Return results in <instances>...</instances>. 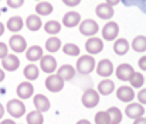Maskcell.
Returning a JSON list of instances; mask_svg holds the SVG:
<instances>
[{
    "instance_id": "9c48e42d",
    "label": "cell",
    "mask_w": 146,
    "mask_h": 124,
    "mask_svg": "<svg viewBox=\"0 0 146 124\" xmlns=\"http://www.w3.org/2000/svg\"><path fill=\"white\" fill-rule=\"evenodd\" d=\"M46 87L48 89L50 92H52V93H58V92H61L62 87H64V81H62L60 76L51 73L48 78L46 79Z\"/></svg>"
},
{
    "instance_id": "2e32d148",
    "label": "cell",
    "mask_w": 146,
    "mask_h": 124,
    "mask_svg": "<svg viewBox=\"0 0 146 124\" xmlns=\"http://www.w3.org/2000/svg\"><path fill=\"white\" fill-rule=\"evenodd\" d=\"M33 104L36 106V110L37 112H40V113H44V112H47L50 109V106H51V103H50V100L47 99V96H44V94H36L34 97H33Z\"/></svg>"
},
{
    "instance_id": "8d00e7d4",
    "label": "cell",
    "mask_w": 146,
    "mask_h": 124,
    "mask_svg": "<svg viewBox=\"0 0 146 124\" xmlns=\"http://www.w3.org/2000/svg\"><path fill=\"white\" fill-rule=\"evenodd\" d=\"M9 54V47L4 42H0V59H3Z\"/></svg>"
},
{
    "instance_id": "b9f144b4",
    "label": "cell",
    "mask_w": 146,
    "mask_h": 124,
    "mask_svg": "<svg viewBox=\"0 0 146 124\" xmlns=\"http://www.w3.org/2000/svg\"><path fill=\"white\" fill-rule=\"evenodd\" d=\"M119 1H121V0H106V4H109V6L113 7V6H116Z\"/></svg>"
},
{
    "instance_id": "603a6c76",
    "label": "cell",
    "mask_w": 146,
    "mask_h": 124,
    "mask_svg": "<svg viewBox=\"0 0 146 124\" xmlns=\"http://www.w3.org/2000/svg\"><path fill=\"white\" fill-rule=\"evenodd\" d=\"M41 56H43V48L38 47V45H33V47H30V48L26 51V58H27L30 62L40 61Z\"/></svg>"
},
{
    "instance_id": "52a82bcc",
    "label": "cell",
    "mask_w": 146,
    "mask_h": 124,
    "mask_svg": "<svg viewBox=\"0 0 146 124\" xmlns=\"http://www.w3.org/2000/svg\"><path fill=\"white\" fill-rule=\"evenodd\" d=\"M40 69L46 73H54L57 71V61L52 55H43L40 59Z\"/></svg>"
},
{
    "instance_id": "cb8c5ba5",
    "label": "cell",
    "mask_w": 146,
    "mask_h": 124,
    "mask_svg": "<svg viewBox=\"0 0 146 124\" xmlns=\"http://www.w3.org/2000/svg\"><path fill=\"white\" fill-rule=\"evenodd\" d=\"M115 90V83L113 81H111V79H104V81H101L99 85H98V92L101 93V94H104V96H108V94H111L112 92Z\"/></svg>"
},
{
    "instance_id": "ffe728a7",
    "label": "cell",
    "mask_w": 146,
    "mask_h": 124,
    "mask_svg": "<svg viewBox=\"0 0 146 124\" xmlns=\"http://www.w3.org/2000/svg\"><path fill=\"white\" fill-rule=\"evenodd\" d=\"M26 27H27L30 31H38V30L43 27V21H41L40 16H37V14H30V16L26 18Z\"/></svg>"
},
{
    "instance_id": "9a60e30c",
    "label": "cell",
    "mask_w": 146,
    "mask_h": 124,
    "mask_svg": "<svg viewBox=\"0 0 146 124\" xmlns=\"http://www.w3.org/2000/svg\"><path fill=\"white\" fill-rule=\"evenodd\" d=\"M16 93H17V96H19L20 99H24V100H26V99H30V97L33 96L34 87H33L31 82H21L17 86Z\"/></svg>"
},
{
    "instance_id": "ba28073f",
    "label": "cell",
    "mask_w": 146,
    "mask_h": 124,
    "mask_svg": "<svg viewBox=\"0 0 146 124\" xmlns=\"http://www.w3.org/2000/svg\"><path fill=\"white\" fill-rule=\"evenodd\" d=\"M85 49L88 51L90 55H97L104 49V42L98 37H90L85 42Z\"/></svg>"
},
{
    "instance_id": "7402d4cb",
    "label": "cell",
    "mask_w": 146,
    "mask_h": 124,
    "mask_svg": "<svg viewBox=\"0 0 146 124\" xmlns=\"http://www.w3.org/2000/svg\"><path fill=\"white\" fill-rule=\"evenodd\" d=\"M23 75L27 81H36L40 75V68L36 64H29L27 66H24L23 69Z\"/></svg>"
},
{
    "instance_id": "5bb4252c",
    "label": "cell",
    "mask_w": 146,
    "mask_h": 124,
    "mask_svg": "<svg viewBox=\"0 0 146 124\" xmlns=\"http://www.w3.org/2000/svg\"><path fill=\"white\" fill-rule=\"evenodd\" d=\"M133 72H135V69L132 68V65H129V64H121L116 68V78L119 81L126 82V81L131 79V76L133 75Z\"/></svg>"
},
{
    "instance_id": "7bdbcfd3",
    "label": "cell",
    "mask_w": 146,
    "mask_h": 124,
    "mask_svg": "<svg viewBox=\"0 0 146 124\" xmlns=\"http://www.w3.org/2000/svg\"><path fill=\"white\" fill-rule=\"evenodd\" d=\"M1 124H16L13 120H10V119H6V120H3L1 121Z\"/></svg>"
},
{
    "instance_id": "d590c367",
    "label": "cell",
    "mask_w": 146,
    "mask_h": 124,
    "mask_svg": "<svg viewBox=\"0 0 146 124\" xmlns=\"http://www.w3.org/2000/svg\"><path fill=\"white\" fill-rule=\"evenodd\" d=\"M24 4V0H7V6L11 9H19Z\"/></svg>"
},
{
    "instance_id": "ac0fdd59",
    "label": "cell",
    "mask_w": 146,
    "mask_h": 124,
    "mask_svg": "<svg viewBox=\"0 0 146 124\" xmlns=\"http://www.w3.org/2000/svg\"><path fill=\"white\" fill-rule=\"evenodd\" d=\"M55 75L60 76L64 82H65V81H71V79L75 76V69H74V66L65 64V65H61V66L58 68V71H57Z\"/></svg>"
},
{
    "instance_id": "f6af8a7d",
    "label": "cell",
    "mask_w": 146,
    "mask_h": 124,
    "mask_svg": "<svg viewBox=\"0 0 146 124\" xmlns=\"http://www.w3.org/2000/svg\"><path fill=\"white\" fill-rule=\"evenodd\" d=\"M3 81H4V71L0 69V82H3Z\"/></svg>"
},
{
    "instance_id": "30bf717a",
    "label": "cell",
    "mask_w": 146,
    "mask_h": 124,
    "mask_svg": "<svg viewBox=\"0 0 146 124\" xmlns=\"http://www.w3.org/2000/svg\"><path fill=\"white\" fill-rule=\"evenodd\" d=\"M97 73L102 78H108L113 73V64L109 59H102L98 62V65H95Z\"/></svg>"
},
{
    "instance_id": "8992f818",
    "label": "cell",
    "mask_w": 146,
    "mask_h": 124,
    "mask_svg": "<svg viewBox=\"0 0 146 124\" xmlns=\"http://www.w3.org/2000/svg\"><path fill=\"white\" fill-rule=\"evenodd\" d=\"M9 47H10L14 52L20 54V52H24V51H26V48H27V41H26V38H24L23 35L16 34V35H11V37H10V40H9Z\"/></svg>"
},
{
    "instance_id": "8fae6325",
    "label": "cell",
    "mask_w": 146,
    "mask_h": 124,
    "mask_svg": "<svg viewBox=\"0 0 146 124\" xmlns=\"http://www.w3.org/2000/svg\"><path fill=\"white\" fill-rule=\"evenodd\" d=\"M125 113L129 119H139V117H143L145 114V107L141 104V103H129L125 109Z\"/></svg>"
},
{
    "instance_id": "ab89813d",
    "label": "cell",
    "mask_w": 146,
    "mask_h": 124,
    "mask_svg": "<svg viewBox=\"0 0 146 124\" xmlns=\"http://www.w3.org/2000/svg\"><path fill=\"white\" fill-rule=\"evenodd\" d=\"M145 62H146V56H142V58L139 59V68H141L142 71H145V69H146Z\"/></svg>"
},
{
    "instance_id": "277c9868",
    "label": "cell",
    "mask_w": 146,
    "mask_h": 124,
    "mask_svg": "<svg viewBox=\"0 0 146 124\" xmlns=\"http://www.w3.org/2000/svg\"><path fill=\"white\" fill-rule=\"evenodd\" d=\"M82 104L87 107V109H92L95 107L98 103H99V93L94 89H87L82 94Z\"/></svg>"
},
{
    "instance_id": "3957f363",
    "label": "cell",
    "mask_w": 146,
    "mask_h": 124,
    "mask_svg": "<svg viewBox=\"0 0 146 124\" xmlns=\"http://www.w3.org/2000/svg\"><path fill=\"white\" fill-rule=\"evenodd\" d=\"M98 30H99V26H98L97 21L92 20V18H87V20L81 21V24H80V33L82 35H87V37L95 35L98 33Z\"/></svg>"
},
{
    "instance_id": "d6986e66",
    "label": "cell",
    "mask_w": 146,
    "mask_h": 124,
    "mask_svg": "<svg viewBox=\"0 0 146 124\" xmlns=\"http://www.w3.org/2000/svg\"><path fill=\"white\" fill-rule=\"evenodd\" d=\"M80 21H81V16L77 11H70V13L64 14V17H62V24L68 28L75 27L77 24H80Z\"/></svg>"
},
{
    "instance_id": "bcb514c9",
    "label": "cell",
    "mask_w": 146,
    "mask_h": 124,
    "mask_svg": "<svg viewBox=\"0 0 146 124\" xmlns=\"http://www.w3.org/2000/svg\"><path fill=\"white\" fill-rule=\"evenodd\" d=\"M3 33H4V24L0 23V35H3Z\"/></svg>"
},
{
    "instance_id": "4fadbf2b",
    "label": "cell",
    "mask_w": 146,
    "mask_h": 124,
    "mask_svg": "<svg viewBox=\"0 0 146 124\" xmlns=\"http://www.w3.org/2000/svg\"><path fill=\"white\" fill-rule=\"evenodd\" d=\"M116 97L123 103H131L135 99V92L131 86H121L116 90Z\"/></svg>"
},
{
    "instance_id": "ee69618b",
    "label": "cell",
    "mask_w": 146,
    "mask_h": 124,
    "mask_svg": "<svg viewBox=\"0 0 146 124\" xmlns=\"http://www.w3.org/2000/svg\"><path fill=\"white\" fill-rule=\"evenodd\" d=\"M3 114H4V107H3V104L0 103V120H1V117H3Z\"/></svg>"
},
{
    "instance_id": "836d02e7",
    "label": "cell",
    "mask_w": 146,
    "mask_h": 124,
    "mask_svg": "<svg viewBox=\"0 0 146 124\" xmlns=\"http://www.w3.org/2000/svg\"><path fill=\"white\" fill-rule=\"evenodd\" d=\"M126 7H141L142 11H145V1L146 0H121Z\"/></svg>"
},
{
    "instance_id": "c3c4849f",
    "label": "cell",
    "mask_w": 146,
    "mask_h": 124,
    "mask_svg": "<svg viewBox=\"0 0 146 124\" xmlns=\"http://www.w3.org/2000/svg\"><path fill=\"white\" fill-rule=\"evenodd\" d=\"M0 14H1V9H0Z\"/></svg>"
},
{
    "instance_id": "1f68e13d",
    "label": "cell",
    "mask_w": 146,
    "mask_h": 124,
    "mask_svg": "<svg viewBox=\"0 0 146 124\" xmlns=\"http://www.w3.org/2000/svg\"><path fill=\"white\" fill-rule=\"evenodd\" d=\"M129 82L132 85V87H142V86L145 85V76H143V73L133 72V75L131 76Z\"/></svg>"
},
{
    "instance_id": "6da1fadb",
    "label": "cell",
    "mask_w": 146,
    "mask_h": 124,
    "mask_svg": "<svg viewBox=\"0 0 146 124\" xmlns=\"http://www.w3.org/2000/svg\"><path fill=\"white\" fill-rule=\"evenodd\" d=\"M95 58L92 55H81L77 61V71L81 75H88L95 69Z\"/></svg>"
},
{
    "instance_id": "f546056e",
    "label": "cell",
    "mask_w": 146,
    "mask_h": 124,
    "mask_svg": "<svg viewBox=\"0 0 146 124\" xmlns=\"http://www.w3.org/2000/svg\"><path fill=\"white\" fill-rule=\"evenodd\" d=\"M26 120H27V124H43L44 123V116L40 112L33 110V112H30L27 114Z\"/></svg>"
},
{
    "instance_id": "d6a6232c",
    "label": "cell",
    "mask_w": 146,
    "mask_h": 124,
    "mask_svg": "<svg viewBox=\"0 0 146 124\" xmlns=\"http://www.w3.org/2000/svg\"><path fill=\"white\" fill-rule=\"evenodd\" d=\"M62 51L65 55H70V56H78L80 55V47H77L75 44L72 42H68L62 47Z\"/></svg>"
},
{
    "instance_id": "44dd1931",
    "label": "cell",
    "mask_w": 146,
    "mask_h": 124,
    "mask_svg": "<svg viewBox=\"0 0 146 124\" xmlns=\"http://www.w3.org/2000/svg\"><path fill=\"white\" fill-rule=\"evenodd\" d=\"M23 26H24V21H23V18H21L20 16H13V17H10V18L7 20V23H6V27H7L11 33H19V31L23 28Z\"/></svg>"
},
{
    "instance_id": "83f0119b",
    "label": "cell",
    "mask_w": 146,
    "mask_h": 124,
    "mask_svg": "<svg viewBox=\"0 0 146 124\" xmlns=\"http://www.w3.org/2000/svg\"><path fill=\"white\" fill-rule=\"evenodd\" d=\"M44 30L50 35H55V34H58L61 31V24L58 21H55V20H50L44 24Z\"/></svg>"
},
{
    "instance_id": "74e56055",
    "label": "cell",
    "mask_w": 146,
    "mask_h": 124,
    "mask_svg": "<svg viewBox=\"0 0 146 124\" xmlns=\"http://www.w3.org/2000/svg\"><path fill=\"white\" fill-rule=\"evenodd\" d=\"M138 100H139V103H141L142 106L146 103V90L145 89H142V90L138 93Z\"/></svg>"
},
{
    "instance_id": "484cf974",
    "label": "cell",
    "mask_w": 146,
    "mask_h": 124,
    "mask_svg": "<svg viewBox=\"0 0 146 124\" xmlns=\"http://www.w3.org/2000/svg\"><path fill=\"white\" fill-rule=\"evenodd\" d=\"M108 113V117H109V124H121L122 121V112L118 109V107H109L106 110Z\"/></svg>"
},
{
    "instance_id": "681fc988",
    "label": "cell",
    "mask_w": 146,
    "mask_h": 124,
    "mask_svg": "<svg viewBox=\"0 0 146 124\" xmlns=\"http://www.w3.org/2000/svg\"><path fill=\"white\" fill-rule=\"evenodd\" d=\"M36 1H40V0H36Z\"/></svg>"
},
{
    "instance_id": "f1b7e54d",
    "label": "cell",
    "mask_w": 146,
    "mask_h": 124,
    "mask_svg": "<svg viewBox=\"0 0 146 124\" xmlns=\"http://www.w3.org/2000/svg\"><path fill=\"white\" fill-rule=\"evenodd\" d=\"M132 48L136 52H145L146 51V37L145 35H138L132 41Z\"/></svg>"
},
{
    "instance_id": "7dc6e473",
    "label": "cell",
    "mask_w": 146,
    "mask_h": 124,
    "mask_svg": "<svg viewBox=\"0 0 146 124\" xmlns=\"http://www.w3.org/2000/svg\"><path fill=\"white\" fill-rule=\"evenodd\" d=\"M77 124H91V123H90L88 120H78V121H77Z\"/></svg>"
},
{
    "instance_id": "e0dca14e",
    "label": "cell",
    "mask_w": 146,
    "mask_h": 124,
    "mask_svg": "<svg viewBox=\"0 0 146 124\" xmlns=\"http://www.w3.org/2000/svg\"><path fill=\"white\" fill-rule=\"evenodd\" d=\"M95 13H97V16L99 18H102V20H109V18H112V16H113V7L109 6V4H106V3H101V4L97 6Z\"/></svg>"
},
{
    "instance_id": "d4e9b609",
    "label": "cell",
    "mask_w": 146,
    "mask_h": 124,
    "mask_svg": "<svg viewBox=\"0 0 146 124\" xmlns=\"http://www.w3.org/2000/svg\"><path fill=\"white\" fill-rule=\"evenodd\" d=\"M129 42L126 38H118L115 44H113V52L116 55H125L129 51Z\"/></svg>"
},
{
    "instance_id": "5b68a950",
    "label": "cell",
    "mask_w": 146,
    "mask_h": 124,
    "mask_svg": "<svg viewBox=\"0 0 146 124\" xmlns=\"http://www.w3.org/2000/svg\"><path fill=\"white\" fill-rule=\"evenodd\" d=\"M118 34H119V26H118V23H115V21L106 23V24L104 26V28H102V37H104V40H106V41H113V40L118 37Z\"/></svg>"
},
{
    "instance_id": "e575fe53",
    "label": "cell",
    "mask_w": 146,
    "mask_h": 124,
    "mask_svg": "<svg viewBox=\"0 0 146 124\" xmlns=\"http://www.w3.org/2000/svg\"><path fill=\"white\" fill-rule=\"evenodd\" d=\"M94 120H95V124H109V117L106 112H98Z\"/></svg>"
},
{
    "instance_id": "4316f807",
    "label": "cell",
    "mask_w": 146,
    "mask_h": 124,
    "mask_svg": "<svg viewBox=\"0 0 146 124\" xmlns=\"http://www.w3.org/2000/svg\"><path fill=\"white\" fill-rule=\"evenodd\" d=\"M52 10H54V7L48 1H38L36 6V13L40 16H48L52 13Z\"/></svg>"
},
{
    "instance_id": "60d3db41",
    "label": "cell",
    "mask_w": 146,
    "mask_h": 124,
    "mask_svg": "<svg viewBox=\"0 0 146 124\" xmlns=\"http://www.w3.org/2000/svg\"><path fill=\"white\" fill-rule=\"evenodd\" d=\"M133 124H146V120L145 117H139V119H135Z\"/></svg>"
},
{
    "instance_id": "4dcf8cb0",
    "label": "cell",
    "mask_w": 146,
    "mask_h": 124,
    "mask_svg": "<svg viewBox=\"0 0 146 124\" xmlns=\"http://www.w3.org/2000/svg\"><path fill=\"white\" fill-rule=\"evenodd\" d=\"M61 48V40L58 37H50L48 40L46 41V49L48 52H57Z\"/></svg>"
},
{
    "instance_id": "7c38bea8",
    "label": "cell",
    "mask_w": 146,
    "mask_h": 124,
    "mask_svg": "<svg viewBox=\"0 0 146 124\" xmlns=\"http://www.w3.org/2000/svg\"><path fill=\"white\" fill-rule=\"evenodd\" d=\"M1 66L3 69L6 71H10V72H14L19 66H20V59L13 55V54H7L3 59H1Z\"/></svg>"
},
{
    "instance_id": "f35d334b",
    "label": "cell",
    "mask_w": 146,
    "mask_h": 124,
    "mask_svg": "<svg viewBox=\"0 0 146 124\" xmlns=\"http://www.w3.org/2000/svg\"><path fill=\"white\" fill-rule=\"evenodd\" d=\"M62 1H64V4H65V6L75 7V6H78V4H80V1H81V0H62Z\"/></svg>"
},
{
    "instance_id": "7a4b0ae2",
    "label": "cell",
    "mask_w": 146,
    "mask_h": 124,
    "mask_svg": "<svg viewBox=\"0 0 146 124\" xmlns=\"http://www.w3.org/2000/svg\"><path fill=\"white\" fill-rule=\"evenodd\" d=\"M6 110H7V113H9L13 119H20V117H23V114L26 113V106H24V103H23L21 100H19V99H11V100H9V103H7V106H6Z\"/></svg>"
}]
</instances>
